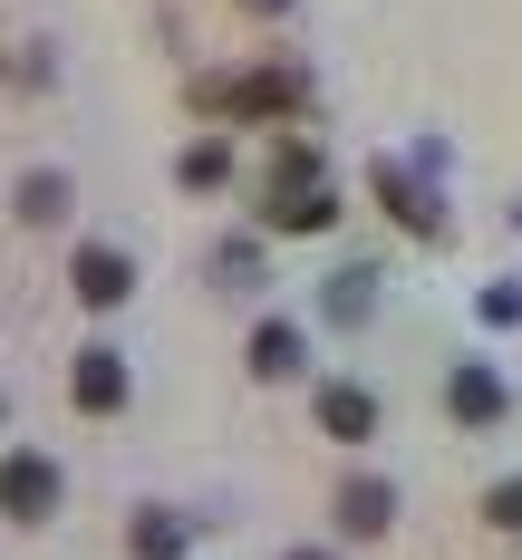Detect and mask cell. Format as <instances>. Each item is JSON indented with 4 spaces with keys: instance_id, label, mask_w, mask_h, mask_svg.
I'll return each mask as SVG.
<instances>
[{
    "instance_id": "obj_1",
    "label": "cell",
    "mask_w": 522,
    "mask_h": 560,
    "mask_svg": "<svg viewBox=\"0 0 522 560\" xmlns=\"http://www.w3.org/2000/svg\"><path fill=\"white\" fill-rule=\"evenodd\" d=\"M262 213H271L281 232H329L339 203H329V184H320V155H310V145H281V165H271V203H262Z\"/></svg>"
},
{
    "instance_id": "obj_2",
    "label": "cell",
    "mask_w": 522,
    "mask_h": 560,
    "mask_svg": "<svg viewBox=\"0 0 522 560\" xmlns=\"http://www.w3.org/2000/svg\"><path fill=\"white\" fill-rule=\"evenodd\" d=\"M0 512H10V522H49L58 512V464L49 454H10V464H0Z\"/></svg>"
},
{
    "instance_id": "obj_3",
    "label": "cell",
    "mask_w": 522,
    "mask_h": 560,
    "mask_svg": "<svg viewBox=\"0 0 522 560\" xmlns=\"http://www.w3.org/2000/svg\"><path fill=\"white\" fill-rule=\"evenodd\" d=\"M68 280H78V300H88V310H116V300L136 290V261H126V252H107V242H88Z\"/></svg>"
},
{
    "instance_id": "obj_4",
    "label": "cell",
    "mask_w": 522,
    "mask_h": 560,
    "mask_svg": "<svg viewBox=\"0 0 522 560\" xmlns=\"http://www.w3.org/2000/svg\"><path fill=\"white\" fill-rule=\"evenodd\" d=\"M68 396H78L88 416H116V406H126V358H116V348H78V377H68Z\"/></svg>"
},
{
    "instance_id": "obj_5",
    "label": "cell",
    "mask_w": 522,
    "mask_h": 560,
    "mask_svg": "<svg viewBox=\"0 0 522 560\" xmlns=\"http://www.w3.org/2000/svg\"><path fill=\"white\" fill-rule=\"evenodd\" d=\"M213 107H232V116H290V107H300V88H290L281 68H262V78H232V88H213Z\"/></svg>"
},
{
    "instance_id": "obj_6",
    "label": "cell",
    "mask_w": 522,
    "mask_h": 560,
    "mask_svg": "<svg viewBox=\"0 0 522 560\" xmlns=\"http://www.w3.org/2000/svg\"><path fill=\"white\" fill-rule=\"evenodd\" d=\"M320 425H329L339 445L378 435V396H368V387H320Z\"/></svg>"
},
{
    "instance_id": "obj_7",
    "label": "cell",
    "mask_w": 522,
    "mask_h": 560,
    "mask_svg": "<svg viewBox=\"0 0 522 560\" xmlns=\"http://www.w3.org/2000/svg\"><path fill=\"white\" fill-rule=\"evenodd\" d=\"M387 512H397L387 483H348L339 493V532H387Z\"/></svg>"
},
{
    "instance_id": "obj_8",
    "label": "cell",
    "mask_w": 522,
    "mask_h": 560,
    "mask_svg": "<svg viewBox=\"0 0 522 560\" xmlns=\"http://www.w3.org/2000/svg\"><path fill=\"white\" fill-rule=\"evenodd\" d=\"M290 368H300V329H281V319L252 329V377H290Z\"/></svg>"
},
{
    "instance_id": "obj_9",
    "label": "cell",
    "mask_w": 522,
    "mask_h": 560,
    "mask_svg": "<svg viewBox=\"0 0 522 560\" xmlns=\"http://www.w3.org/2000/svg\"><path fill=\"white\" fill-rule=\"evenodd\" d=\"M455 416H464V425H494V416H503V387H494L484 368H464V377H455Z\"/></svg>"
},
{
    "instance_id": "obj_10",
    "label": "cell",
    "mask_w": 522,
    "mask_h": 560,
    "mask_svg": "<svg viewBox=\"0 0 522 560\" xmlns=\"http://www.w3.org/2000/svg\"><path fill=\"white\" fill-rule=\"evenodd\" d=\"M20 213H30V223H58V213H68V184H58V174H30V184H20Z\"/></svg>"
},
{
    "instance_id": "obj_11",
    "label": "cell",
    "mask_w": 522,
    "mask_h": 560,
    "mask_svg": "<svg viewBox=\"0 0 522 560\" xmlns=\"http://www.w3.org/2000/svg\"><path fill=\"white\" fill-rule=\"evenodd\" d=\"M136 551H146V560H174V551H184V522H174V512H146V522H136Z\"/></svg>"
},
{
    "instance_id": "obj_12",
    "label": "cell",
    "mask_w": 522,
    "mask_h": 560,
    "mask_svg": "<svg viewBox=\"0 0 522 560\" xmlns=\"http://www.w3.org/2000/svg\"><path fill=\"white\" fill-rule=\"evenodd\" d=\"M378 184H387V203H397L416 232H436V203H416V194H406V174H378Z\"/></svg>"
},
{
    "instance_id": "obj_13",
    "label": "cell",
    "mask_w": 522,
    "mask_h": 560,
    "mask_svg": "<svg viewBox=\"0 0 522 560\" xmlns=\"http://www.w3.org/2000/svg\"><path fill=\"white\" fill-rule=\"evenodd\" d=\"M223 174H232L223 145H194V155H184V184H223Z\"/></svg>"
},
{
    "instance_id": "obj_14",
    "label": "cell",
    "mask_w": 522,
    "mask_h": 560,
    "mask_svg": "<svg viewBox=\"0 0 522 560\" xmlns=\"http://www.w3.org/2000/svg\"><path fill=\"white\" fill-rule=\"evenodd\" d=\"M484 512H494L503 532H522V483H494V493H484Z\"/></svg>"
},
{
    "instance_id": "obj_15",
    "label": "cell",
    "mask_w": 522,
    "mask_h": 560,
    "mask_svg": "<svg viewBox=\"0 0 522 560\" xmlns=\"http://www.w3.org/2000/svg\"><path fill=\"white\" fill-rule=\"evenodd\" d=\"M290 560H329V551H290Z\"/></svg>"
}]
</instances>
